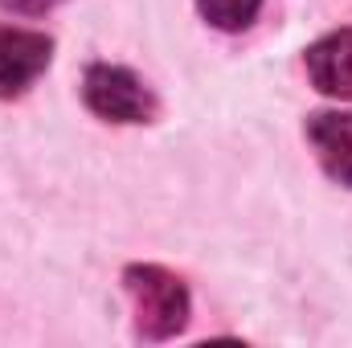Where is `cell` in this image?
Masks as SVG:
<instances>
[{
    "label": "cell",
    "mask_w": 352,
    "mask_h": 348,
    "mask_svg": "<svg viewBox=\"0 0 352 348\" xmlns=\"http://www.w3.org/2000/svg\"><path fill=\"white\" fill-rule=\"evenodd\" d=\"M127 291H131L135 312H140V332L168 336V332H176L184 324L188 299H184L180 279H173L168 270H160V266H131L127 270Z\"/></svg>",
    "instance_id": "cell-1"
},
{
    "label": "cell",
    "mask_w": 352,
    "mask_h": 348,
    "mask_svg": "<svg viewBox=\"0 0 352 348\" xmlns=\"http://www.w3.org/2000/svg\"><path fill=\"white\" fill-rule=\"evenodd\" d=\"M307 140L324 164V173L352 188V115L349 111H320L307 119Z\"/></svg>",
    "instance_id": "cell-4"
},
{
    "label": "cell",
    "mask_w": 352,
    "mask_h": 348,
    "mask_svg": "<svg viewBox=\"0 0 352 348\" xmlns=\"http://www.w3.org/2000/svg\"><path fill=\"white\" fill-rule=\"evenodd\" d=\"M4 8H12V12H21V17H41V12H50L54 4H62V0H0Z\"/></svg>",
    "instance_id": "cell-7"
},
{
    "label": "cell",
    "mask_w": 352,
    "mask_h": 348,
    "mask_svg": "<svg viewBox=\"0 0 352 348\" xmlns=\"http://www.w3.org/2000/svg\"><path fill=\"white\" fill-rule=\"evenodd\" d=\"M307 74L324 94L352 98V29H336L307 50Z\"/></svg>",
    "instance_id": "cell-5"
},
{
    "label": "cell",
    "mask_w": 352,
    "mask_h": 348,
    "mask_svg": "<svg viewBox=\"0 0 352 348\" xmlns=\"http://www.w3.org/2000/svg\"><path fill=\"white\" fill-rule=\"evenodd\" d=\"M82 94H87L90 111L111 119V123H148L156 111L148 87L123 66H90Z\"/></svg>",
    "instance_id": "cell-2"
},
{
    "label": "cell",
    "mask_w": 352,
    "mask_h": 348,
    "mask_svg": "<svg viewBox=\"0 0 352 348\" xmlns=\"http://www.w3.org/2000/svg\"><path fill=\"white\" fill-rule=\"evenodd\" d=\"M50 54H54V45L45 33L0 25V98H12L33 87L45 74Z\"/></svg>",
    "instance_id": "cell-3"
},
{
    "label": "cell",
    "mask_w": 352,
    "mask_h": 348,
    "mask_svg": "<svg viewBox=\"0 0 352 348\" xmlns=\"http://www.w3.org/2000/svg\"><path fill=\"white\" fill-rule=\"evenodd\" d=\"M258 4H263V0H197L201 17H205L209 25L226 29V33L246 29V25L258 17Z\"/></svg>",
    "instance_id": "cell-6"
}]
</instances>
